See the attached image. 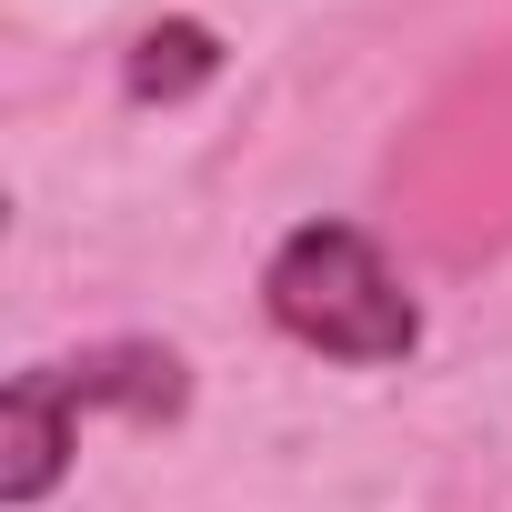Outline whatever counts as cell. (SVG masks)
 Listing matches in <instances>:
<instances>
[{
    "label": "cell",
    "mask_w": 512,
    "mask_h": 512,
    "mask_svg": "<svg viewBox=\"0 0 512 512\" xmlns=\"http://www.w3.org/2000/svg\"><path fill=\"white\" fill-rule=\"evenodd\" d=\"M262 312H272V332H292L322 362H412V342H422V302L382 262V241L352 221L282 231V251L262 262Z\"/></svg>",
    "instance_id": "6da1fadb"
},
{
    "label": "cell",
    "mask_w": 512,
    "mask_h": 512,
    "mask_svg": "<svg viewBox=\"0 0 512 512\" xmlns=\"http://www.w3.org/2000/svg\"><path fill=\"white\" fill-rule=\"evenodd\" d=\"M131 412V422H171L191 402V372L171 342H101L81 362H31L11 372V392H0V502L31 512L61 462H71V422L81 412Z\"/></svg>",
    "instance_id": "7a4b0ae2"
},
{
    "label": "cell",
    "mask_w": 512,
    "mask_h": 512,
    "mask_svg": "<svg viewBox=\"0 0 512 512\" xmlns=\"http://www.w3.org/2000/svg\"><path fill=\"white\" fill-rule=\"evenodd\" d=\"M211 71H221V41H211L201 21H151V31L131 41V61H121V91L151 111V101H191Z\"/></svg>",
    "instance_id": "3957f363"
}]
</instances>
